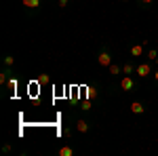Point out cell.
<instances>
[{"label":"cell","mask_w":158,"mask_h":156,"mask_svg":"<svg viewBox=\"0 0 158 156\" xmlns=\"http://www.w3.org/2000/svg\"><path fill=\"white\" fill-rule=\"evenodd\" d=\"M156 63H158V57H156Z\"/></svg>","instance_id":"cell-20"},{"label":"cell","mask_w":158,"mask_h":156,"mask_svg":"<svg viewBox=\"0 0 158 156\" xmlns=\"http://www.w3.org/2000/svg\"><path fill=\"white\" fill-rule=\"evenodd\" d=\"M131 55L133 57H141L143 55V44H133L131 47Z\"/></svg>","instance_id":"cell-5"},{"label":"cell","mask_w":158,"mask_h":156,"mask_svg":"<svg viewBox=\"0 0 158 156\" xmlns=\"http://www.w3.org/2000/svg\"><path fill=\"white\" fill-rule=\"evenodd\" d=\"M133 72H137V68H133L131 63H124V65H122V74H124V76H131Z\"/></svg>","instance_id":"cell-6"},{"label":"cell","mask_w":158,"mask_h":156,"mask_svg":"<svg viewBox=\"0 0 158 156\" xmlns=\"http://www.w3.org/2000/svg\"><path fill=\"white\" fill-rule=\"evenodd\" d=\"M59 6H61V9H65V6H68V0H59Z\"/></svg>","instance_id":"cell-17"},{"label":"cell","mask_w":158,"mask_h":156,"mask_svg":"<svg viewBox=\"0 0 158 156\" xmlns=\"http://www.w3.org/2000/svg\"><path fill=\"white\" fill-rule=\"evenodd\" d=\"M141 2H143V4H150V2H154V0H141Z\"/></svg>","instance_id":"cell-18"},{"label":"cell","mask_w":158,"mask_h":156,"mask_svg":"<svg viewBox=\"0 0 158 156\" xmlns=\"http://www.w3.org/2000/svg\"><path fill=\"white\" fill-rule=\"evenodd\" d=\"M97 63L103 65V68H110V65H112V55H110L108 51H101L97 55Z\"/></svg>","instance_id":"cell-1"},{"label":"cell","mask_w":158,"mask_h":156,"mask_svg":"<svg viewBox=\"0 0 158 156\" xmlns=\"http://www.w3.org/2000/svg\"><path fill=\"white\" fill-rule=\"evenodd\" d=\"M9 86H11L13 91H15V86H17V80H15V78H11V80H9Z\"/></svg>","instance_id":"cell-16"},{"label":"cell","mask_w":158,"mask_h":156,"mask_svg":"<svg viewBox=\"0 0 158 156\" xmlns=\"http://www.w3.org/2000/svg\"><path fill=\"white\" fill-rule=\"evenodd\" d=\"M13 61H15V59H13L11 55H9V57H4V63H6V65H13Z\"/></svg>","instance_id":"cell-15"},{"label":"cell","mask_w":158,"mask_h":156,"mask_svg":"<svg viewBox=\"0 0 158 156\" xmlns=\"http://www.w3.org/2000/svg\"><path fill=\"white\" fill-rule=\"evenodd\" d=\"M120 72H122V68H118V65H114V63L110 65V74H120Z\"/></svg>","instance_id":"cell-11"},{"label":"cell","mask_w":158,"mask_h":156,"mask_svg":"<svg viewBox=\"0 0 158 156\" xmlns=\"http://www.w3.org/2000/svg\"><path fill=\"white\" fill-rule=\"evenodd\" d=\"M76 129L80 133H86L89 131V122H86V120H78V122H76Z\"/></svg>","instance_id":"cell-7"},{"label":"cell","mask_w":158,"mask_h":156,"mask_svg":"<svg viewBox=\"0 0 158 156\" xmlns=\"http://www.w3.org/2000/svg\"><path fill=\"white\" fill-rule=\"evenodd\" d=\"M74 150L70 148V145H63V148H59V156H72Z\"/></svg>","instance_id":"cell-8"},{"label":"cell","mask_w":158,"mask_h":156,"mask_svg":"<svg viewBox=\"0 0 158 156\" xmlns=\"http://www.w3.org/2000/svg\"><path fill=\"white\" fill-rule=\"evenodd\" d=\"M124 2H129V0H124Z\"/></svg>","instance_id":"cell-21"},{"label":"cell","mask_w":158,"mask_h":156,"mask_svg":"<svg viewBox=\"0 0 158 156\" xmlns=\"http://www.w3.org/2000/svg\"><path fill=\"white\" fill-rule=\"evenodd\" d=\"M158 57V51L156 48H150V51H148V59H156Z\"/></svg>","instance_id":"cell-10"},{"label":"cell","mask_w":158,"mask_h":156,"mask_svg":"<svg viewBox=\"0 0 158 156\" xmlns=\"http://www.w3.org/2000/svg\"><path fill=\"white\" fill-rule=\"evenodd\" d=\"M143 103H141V101H133V103H131V112H133V114H143Z\"/></svg>","instance_id":"cell-4"},{"label":"cell","mask_w":158,"mask_h":156,"mask_svg":"<svg viewBox=\"0 0 158 156\" xmlns=\"http://www.w3.org/2000/svg\"><path fill=\"white\" fill-rule=\"evenodd\" d=\"M148 74H152V68H150V63H141V65H137V76L146 78Z\"/></svg>","instance_id":"cell-3"},{"label":"cell","mask_w":158,"mask_h":156,"mask_svg":"<svg viewBox=\"0 0 158 156\" xmlns=\"http://www.w3.org/2000/svg\"><path fill=\"white\" fill-rule=\"evenodd\" d=\"M86 97H89V99H91V101H93V99H95V97H97V93H95V91H93V89H86Z\"/></svg>","instance_id":"cell-12"},{"label":"cell","mask_w":158,"mask_h":156,"mask_svg":"<svg viewBox=\"0 0 158 156\" xmlns=\"http://www.w3.org/2000/svg\"><path fill=\"white\" fill-rule=\"evenodd\" d=\"M23 6H27V9H36V6H40V0H23Z\"/></svg>","instance_id":"cell-9"},{"label":"cell","mask_w":158,"mask_h":156,"mask_svg":"<svg viewBox=\"0 0 158 156\" xmlns=\"http://www.w3.org/2000/svg\"><path fill=\"white\" fill-rule=\"evenodd\" d=\"M154 76H156V80H158V70H156V74H154Z\"/></svg>","instance_id":"cell-19"},{"label":"cell","mask_w":158,"mask_h":156,"mask_svg":"<svg viewBox=\"0 0 158 156\" xmlns=\"http://www.w3.org/2000/svg\"><path fill=\"white\" fill-rule=\"evenodd\" d=\"M6 74H9V72H6V70H4V72H2V74H0V82H2V84H4V82H6Z\"/></svg>","instance_id":"cell-14"},{"label":"cell","mask_w":158,"mask_h":156,"mask_svg":"<svg viewBox=\"0 0 158 156\" xmlns=\"http://www.w3.org/2000/svg\"><path fill=\"white\" fill-rule=\"evenodd\" d=\"M120 89H122V91H133V89H135L133 78H131V76H124V78L120 80Z\"/></svg>","instance_id":"cell-2"},{"label":"cell","mask_w":158,"mask_h":156,"mask_svg":"<svg viewBox=\"0 0 158 156\" xmlns=\"http://www.w3.org/2000/svg\"><path fill=\"white\" fill-rule=\"evenodd\" d=\"M80 108H82V110H91V99L82 101V103H80Z\"/></svg>","instance_id":"cell-13"}]
</instances>
